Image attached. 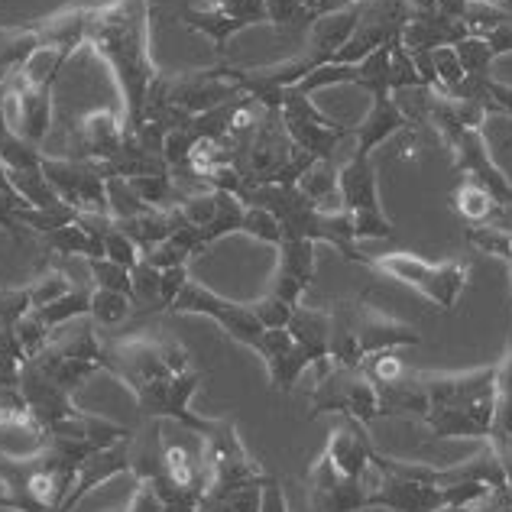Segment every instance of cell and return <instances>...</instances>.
I'll return each instance as SVG.
<instances>
[{"label": "cell", "mask_w": 512, "mask_h": 512, "mask_svg": "<svg viewBox=\"0 0 512 512\" xmlns=\"http://www.w3.org/2000/svg\"><path fill=\"white\" fill-rule=\"evenodd\" d=\"M26 367L36 370L46 383H52L62 393L75 396L85 380L104 370V344L98 328L85 325L78 334H65V338H52L43 354L26 360Z\"/></svg>", "instance_id": "7"}, {"label": "cell", "mask_w": 512, "mask_h": 512, "mask_svg": "<svg viewBox=\"0 0 512 512\" xmlns=\"http://www.w3.org/2000/svg\"><path fill=\"white\" fill-rule=\"evenodd\" d=\"M328 412L341 415V419H354L367 428L376 419H383L380 393H376L370 376L363 370L338 367V363L321 367L312 399H308V419H318V415H328Z\"/></svg>", "instance_id": "8"}, {"label": "cell", "mask_w": 512, "mask_h": 512, "mask_svg": "<svg viewBox=\"0 0 512 512\" xmlns=\"http://www.w3.org/2000/svg\"><path fill=\"white\" fill-rule=\"evenodd\" d=\"M185 282H188V266L163 269V276H159V302H163V312H169L172 302L179 299V292L185 289Z\"/></svg>", "instance_id": "46"}, {"label": "cell", "mask_w": 512, "mask_h": 512, "mask_svg": "<svg viewBox=\"0 0 512 512\" xmlns=\"http://www.w3.org/2000/svg\"><path fill=\"white\" fill-rule=\"evenodd\" d=\"M179 20L192 33L208 36L218 52H224V46L231 43L237 33H244V26H240L234 17H227L224 10L208 7V4H195V0H185V4L179 7Z\"/></svg>", "instance_id": "27"}, {"label": "cell", "mask_w": 512, "mask_h": 512, "mask_svg": "<svg viewBox=\"0 0 512 512\" xmlns=\"http://www.w3.org/2000/svg\"><path fill=\"white\" fill-rule=\"evenodd\" d=\"M159 276H163V269H156L153 263H146V260H140L137 269L130 273V279H133V305H137V312H143V315L163 312V302H159Z\"/></svg>", "instance_id": "34"}, {"label": "cell", "mask_w": 512, "mask_h": 512, "mask_svg": "<svg viewBox=\"0 0 512 512\" xmlns=\"http://www.w3.org/2000/svg\"><path fill=\"white\" fill-rule=\"evenodd\" d=\"M506 146H512V137H509V140H506Z\"/></svg>", "instance_id": "54"}, {"label": "cell", "mask_w": 512, "mask_h": 512, "mask_svg": "<svg viewBox=\"0 0 512 512\" xmlns=\"http://www.w3.org/2000/svg\"><path fill=\"white\" fill-rule=\"evenodd\" d=\"M338 166L341 163H334V159H315V163L299 175L295 188H299L308 201H315L318 208L341 211L338 208Z\"/></svg>", "instance_id": "29"}, {"label": "cell", "mask_w": 512, "mask_h": 512, "mask_svg": "<svg viewBox=\"0 0 512 512\" xmlns=\"http://www.w3.org/2000/svg\"><path fill=\"white\" fill-rule=\"evenodd\" d=\"M72 289H75L72 276L65 273V269H59V266H46L43 273H39L33 282H26V292H30V305H33V312H36V308L52 305L56 299H62L65 292H72Z\"/></svg>", "instance_id": "33"}, {"label": "cell", "mask_w": 512, "mask_h": 512, "mask_svg": "<svg viewBox=\"0 0 512 512\" xmlns=\"http://www.w3.org/2000/svg\"><path fill=\"white\" fill-rule=\"evenodd\" d=\"M52 331L43 318H39L36 312H30V315H23L17 325H13V341L20 344V350H23V357L26 360H33L36 354H43V350L49 347V341H52Z\"/></svg>", "instance_id": "36"}, {"label": "cell", "mask_w": 512, "mask_h": 512, "mask_svg": "<svg viewBox=\"0 0 512 512\" xmlns=\"http://www.w3.org/2000/svg\"><path fill=\"white\" fill-rule=\"evenodd\" d=\"M357 334H360L363 360L373 357V354H386V350L419 347L425 341L419 328L380 312V308H376L367 295H360V299H357Z\"/></svg>", "instance_id": "17"}, {"label": "cell", "mask_w": 512, "mask_h": 512, "mask_svg": "<svg viewBox=\"0 0 512 512\" xmlns=\"http://www.w3.org/2000/svg\"><path fill=\"white\" fill-rule=\"evenodd\" d=\"M104 344V370L124 383L130 393L153 380L192 370V354L179 338L159 325L156 315L137 312L124 328L98 331Z\"/></svg>", "instance_id": "2"}, {"label": "cell", "mask_w": 512, "mask_h": 512, "mask_svg": "<svg viewBox=\"0 0 512 512\" xmlns=\"http://www.w3.org/2000/svg\"><path fill=\"white\" fill-rule=\"evenodd\" d=\"M470 4H483V7H496L500 0H470Z\"/></svg>", "instance_id": "51"}, {"label": "cell", "mask_w": 512, "mask_h": 512, "mask_svg": "<svg viewBox=\"0 0 512 512\" xmlns=\"http://www.w3.org/2000/svg\"><path fill=\"white\" fill-rule=\"evenodd\" d=\"M467 244L483 256H496V260H509L512 253V231L503 227H464Z\"/></svg>", "instance_id": "40"}, {"label": "cell", "mask_w": 512, "mask_h": 512, "mask_svg": "<svg viewBox=\"0 0 512 512\" xmlns=\"http://www.w3.org/2000/svg\"><path fill=\"white\" fill-rule=\"evenodd\" d=\"M26 205L23 198L0 192V231H7L13 240H20L26 234V227L20 224V208Z\"/></svg>", "instance_id": "45"}, {"label": "cell", "mask_w": 512, "mask_h": 512, "mask_svg": "<svg viewBox=\"0 0 512 512\" xmlns=\"http://www.w3.org/2000/svg\"><path fill=\"white\" fill-rule=\"evenodd\" d=\"M205 383V373L201 370H185V373H175L166 376V380H153L140 386L133 399H137L140 415L146 422H175L185 431H195V435L205 438L208 431L214 428V419H205V415H195L192 412V399L198 393V386Z\"/></svg>", "instance_id": "10"}, {"label": "cell", "mask_w": 512, "mask_h": 512, "mask_svg": "<svg viewBox=\"0 0 512 512\" xmlns=\"http://www.w3.org/2000/svg\"><path fill=\"white\" fill-rule=\"evenodd\" d=\"M240 82H237V65H214V69H188V72H169L159 75L150 98V107H163V111L192 120L198 114L211 111L224 101L240 98Z\"/></svg>", "instance_id": "4"}, {"label": "cell", "mask_w": 512, "mask_h": 512, "mask_svg": "<svg viewBox=\"0 0 512 512\" xmlns=\"http://www.w3.org/2000/svg\"><path fill=\"white\" fill-rule=\"evenodd\" d=\"M260 360L266 363L269 386H273L276 393H292L295 383H299L305 370L312 367V360L295 347L289 328H266Z\"/></svg>", "instance_id": "23"}, {"label": "cell", "mask_w": 512, "mask_h": 512, "mask_svg": "<svg viewBox=\"0 0 512 512\" xmlns=\"http://www.w3.org/2000/svg\"><path fill=\"white\" fill-rule=\"evenodd\" d=\"M101 244H104V260H111V263H117V266H124V269H130V273H133V269H137V263L143 260L140 247L133 244V240H130L124 231H120L117 224L101 237Z\"/></svg>", "instance_id": "43"}, {"label": "cell", "mask_w": 512, "mask_h": 512, "mask_svg": "<svg viewBox=\"0 0 512 512\" xmlns=\"http://www.w3.org/2000/svg\"><path fill=\"white\" fill-rule=\"evenodd\" d=\"M23 350L20 344L13 341V331L0 338V389H10V386H20V373H23Z\"/></svg>", "instance_id": "44"}, {"label": "cell", "mask_w": 512, "mask_h": 512, "mask_svg": "<svg viewBox=\"0 0 512 512\" xmlns=\"http://www.w3.org/2000/svg\"><path fill=\"white\" fill-rule=\"evenodd\" d=\"M276 250H279V263H276L273 279H269L266 295H273L276 302L289 308H299L318 273L315 244L312 240H282Z\"/></svg>", "instance_id": "16"}, {"label": "cell", "mask_w": 512, "mask_h": 512, "mask_svg": "<svg viewBox=\"0 0 512 512\" xmlns=\"http://www.w3.org/2000/svg\"><path fill=\"white\" fill-rule=\"evenodd\" d=\"M308 487V506L312 512H367V487L363 480H347L325 464V457L308 467L305 477Z\"/></svg>", "instance_id": "19"}, {"label": "cell", "mask_w": 512, "mask_h": 512, "mask_svg": "<svg viewBox=\"0 0 512 512\" xmlns=\"http://www.w3.org/2000/svg\"><path fill=\"white\" fill-rule=\"evenodd\" d=\"M428 62H431V75H435V85H431V88H435L438 94L451 91L454 85H461L464 78H467V72H464L461 59H457L454 46H441L435 52H428Z\"/></svg>", "instance_id": "38"}, {"label": "cell", "mask_w": 512, "mask_h": 512, "mask_svg": "<svg viewBox=\"0 0 512 512\" xmlns=\"http://www.w3.org/2000/svg\"><path fill=\"white\" fill-rule=\"evenodd\" d=\"M506 266H509V276H512V253H509V260H506ZM509 308H512V292H509Z\"/></svg>", "instance_id": "52"}, {"label": "cell", "mask_w": 512, "mask_h": 512, "mask_svg": "<svg viewBox=\"0 0 512 512\" xmlns=\"http://www.w3.org/2000/svg\"><path fill=\"white\" fill-rule=\"evenodd\" d=\"M380 393V415L383 419H412L422 422L428 412V389H425V370L402 367L393 380L373 383Z\"/></svg>", "instance_id": "22"}, {"label": "cell", "mask_w": 512, "mask_h": 512, "mask_svg": "<svg viewBox=\"0 0 512 512\" xmlns=\"http://www.w3.org/2000/svg\"><path fill=\"white\" fill-rule=\"evenodd\" d=\"M150 0H104L94 4L85 26V49L107 69L124 98V124L137 130L150 88L159 78L150 49Z\"/></svg>", "instance_id": "1"}, {"label": "cell", "mask_w": 512, "mask_h": 512, "mask_svg": "<svg viewBox=\"0 0 512 512\" xmlns=\"http://www.w3.org/2000/svg\"><path fill=\"white\" fill-rule=\"evenodd\" d=\"M201 470H205V496H224L266 480V470L240 441L234 419H214V428L201 438Z\"/></svg>", "instance_id": "6"}, {"label": "cell", "mask_w": 512, "mask_h": 512, "mask_svg": "<svg viewBox=\"0 0 512 512\" xmlns=\"http://www.w3.org/2000/svg\"><path fill=\"white\" fill-rule=\"evenodd\" d=\"M490 43V52H493V59H503L512 52V17L500 26H493V30L483 36Z\"/></svg>", "instance_id": "49"}, {"label": "cell", "mask_w": 512, "mask_h": 512, "mask_svg": "<svg viewBox=\"0 0 512 512\" xmlns=\"http://www.w3.org/2000/svg\"><path fill=\"white\" fill-rule=\"evenodd\" d=\"M454 52H457V59H461L467 75L490 72V65L496 62L493 52H490V43L483 36H464L461 43H454Z\"/></svg>", "instance_id": "42"}, {"label": "cell", "mask_w": 512, "mask_h": 512, "mask_svg": "<svg viewBox=\"0 0 512 512\" xmlns=\"http://www.w3.org/2000/svg\"><path fill=\"white\" fill-rule=\"evenodd\" d=\"M467 36V26L457 23L441 13H422V17H409V23L402 26L399 43L406 46V52L419 56V52H435L441 46H454Z\"/></svg>", "instance_id": "26"}, {"label": "cell", "mask_w": 512, "mask_h": 512, "mask_svg": "<svg viewBox=\"0 0 512 512\" xmlns=\"http://www.w3.org/2000/svg\"><path fill=\"white\" fill-rule=\"evenodd\" d=\"M367 269H373L376 276L393 279L399 286H406L412 292H419L425 302H431L438 312H454L461 295L467 292L470 282V263L464 260H441L431 263L425 256L415 253H383L367 260Z\"/></svg>", "instance_id": "3"}, {"label": "cell", "mask_w": 512, "mask_h": 512, "mask_svg": "<svg viewBox=\"0 0 512 512\" xmlns=\"http://www.w3.org/2000/svg\"><path fill=\"white\" fill-rule=\"evenodd\" d=\"M120 474H133V435L124 438V441L107 444V448H101L98 454H91L88 461L78 467L72 493H69V500H65L62 512H75L91 490H98L101 483L114 480Z\"/></svg>", "instance_id": "21"}, {"label": "cell", "mask_w": 512, "mask_h": 512, "mask_svg": "<svg viewBox=\"0 0 512 512\" xmlns=\"http://www.w3.org/2000/svg\"><path fill=\"white\" fill-rule=\"evenodd\" d=\"M4 334H10V331L4 328V321H0V338H4Z\"/></svg>", "instance_id": "53"}, {"label": "cell", "mask_w": 512, "mask_h": 512, "mask_svg": "<svg viewBox=\"0 0 512 512\" xmlns=\"http://www.w3.org/2000/svg\"><path fill=\"white\" fill-rule=\"evenodd\" d=\"M338 208L354 218L357 240H389L396 224L380 208V182H376L373 156L350 150L338 166Z\"/></svg>", "instance_id": "5"}, {"label": "cell", "mask_w": 512, "mask_h": 512, "mask_svg": "<svg viewBox=\"0 0 512 512\" xmlns=\"http://www.w3.org/2000/svg\"><path fill=\"white\" fill-rule=\"evenodd\" d=\"M279 114H282V124H286L292 143L299 146L302 153L315 156V159H334V153H338L341 146L354 137V124L328 117L299 88L282 91Z\"/></svg>", "instance_id": "9"}, {"label": "cell", "mask_w": 512, "mask_h": 512, "mask_svg": "<svg viewBox=\"0 0 512 512\" xmlns=\"http://www.w3.org/2000/svg\"><path fill=\"white\" fill-rule=\"evenodd\" d=\"M373 454L376 448L370 441V428L354 419H344L341 425L331 428V438L318 457H325V464L334 474H341L347 480H363V474L373 464Z\"/></svg>", "instance_id": "20"}, {"label": "cell", "mask_w": 512, "mask_h": 512, "mask_svg": "<svg viewBox=\"0 0 512 512\" xmlns=\"http://www.w3.org/2000/svg\"><path fill=\"white\" fill-rule=\"evenodd\" d=\"M39 244L52 256H82V260H98V256H104V244L94 234H88L78 221L59 227V231L43 234Z\"/></svg>", "instance_id": "30"}, {"label": "cell", "mask_w": 512, "mask_h": 512, "mask_svg": "<svg viewBox=\"0 0 512 512\" xmlns=\"http://www.w3.org/2000/svg\"><path fill=\"white\" fill-rule=\"evenodd\" d=\"M46 448V428L39 425L30 402L20 386L0 389V454L4 457H33Z\"/></svg>", "instance_id": "15"}, {"label": "cell", "mask_w": 512, "mask_h": 512, "mask_svg": "<svg viewBox=\"0 0 512 512\" xmlns=\"http://www.w3.org/2000/svg\"><path fill=\"white\" fill-rule=\"evenodd\" d=\"M289 334H292L295 347L312 360V367H328L331 363V312H328V305L315 308V305L302 302L292 312Z\"/></svg>", "instance_id": "25"}, {"label": "cell", "mask_w": 512, "mask_h": 512, "mask_svg": "<svg viewBox=\"0 0 512 512\" xmlns=\"http://www.w3.org/2000/svg\"><path fill=\"white\" fill-rule=\"evenodd\" d=\"M441 512H477L474 506H451V509H441Z\"/></svg>", "instance_id": "50"}, {"label": "cell", "mask_w": 512, "mask_h": 512, "mask_svg": "<svg viewBox=\"0 0 512 512\" xmlns=\"http://www.w3.org/2000/svg\"><path fill=\"white\" fill-rule=\"evenodd\" d=\"M124 512H166V506L159 500V493L153 490V483L137 480V490H133Z\"/></svg>", "instance_id": "47"}, {"label": "cell", "mask_w": 512, "mask_h": 512, "mask_svg": "<svg viewBox=\"0 0 512 512\" xmlns=\"http://www.w3.org/2000/svg\"><path fill=\"white\" fill-rule=\"evenodd\" d=\"M360 13H363V0H357V4H347L341 10H331V13H325V17H318L312 26H308L305 49L299 52V59L308 65V72H315L318 65L334 62V56H338V52L350 43V36L357 33Z\"/></svg>", "instance_id": "18"}, {"label": "cell", "mask_w": 512, "mask_h": 512, "mask_svg": "<svg viewBox=\"0 0 512 512\" xmlns=\"http://www.w3.org/2000/svg\"><path fill=\"white\" fill-rule=\"evenodd\" d=\"M43 49V39H39L36 23L30 26H0V75L10 78L20 75L26 69L36 52Z\"/></svg>", "instance_id": "28"}, {"label": "cell", "mask_w": 512, "mask_h": 512, "mask_svg": "<svg viewBox=\"0 0 512 512\" xmlns=\"http://www.w3.org/2000/svg\"><path fill=\"white\" fill-rule=\"evenodd\" d=\"M260 512H289V500H286V490H282V480L273 474H266Z\"/></svg>", "instance_id": "48"}, {"label": "cell", "mask_w": 512, "mask_h": 512, "mask_svg": "<svg viewBox=\"0 0 512 512\" xmlns=\"http://www.w3.org/2000/svg\"><path fill=\"white\" fill-rule=\"evenodd\" d=\"M172 315H205L211 318L214 325H218L224 334H231L237 344L250 347L253 354H260L263 347V321L256 318L253 305H244V302H231L224 299V295L211 292L208 286H201V282H185V289L179 292V299L172 302L169 308Z\"/></svg>", "instance_id": "11"}, {"label": "cell", "mask_w": 512, "mask_h": 512, "mask_svg": "<svg viewBox=\"0 0 512 512\" xmlns=\"http://www.w3.org/2000/svg\"><path fill=\"white\" fill-rule=\"evenodd\" d=\"M91 295H94V282H78V286L72 292H65L62 299H56L46 308H36V315L43 318L52 331H59L69 325V321L91 315Z\"/></svg>", "instance_id": "31"}, {"label": "cell", "mask_w": 512, "mask_h": 512, "mask_svg": "<svg viewBox=\"0 0 512 512\" xmlns=\"http://www.w3.org/2000/svg\"><path fill=\"white\" fill-rule=\"evenodd\" d=\"M406 127H409V120L399 111L396 94H373L370 111L360 124H354V137H350V143H354L357 153L373 156V150L386 146L399 130H406Z\"/></svg>", "instance_id": "24"}, {"label": "cell", "mask_w": 512, "mask_h": 512, "mask_svg": "<svg viewBox=\"0 0 512 512\" xmlns=\"http://www.w3.org/2000/svg\"><path fill=\"white\" fill-rule=\"evenodd\" d=\"M263 483L240 487V490H231V493H224V496H205V500H201V512H260Z\"/></svg>", "instance_id": "37"}, {"label": "cell", "mask_w": 512, "mask_h": 512, "mask_svg": "<svg viewBox=\"0 0 512 512\" xmlns=\"http://www.w3.org/2000/svg\"><path fill=\"white\" fill-rule=\"evenodd\" d=\"M124 140H127L124 117H117L107 107H94V111L75 117V124L69 127V150H65V156L104 166L120 153Z\"/></svg>", "instance_id": "13"}, {"label": "cell", "mask_w": 512, "mask_h": 512, "mask_svg": "<svg viewBox=\"0 0 512 512\" xmlns=\"http://www.w3.org/2000/svg\"><path fill=\"white\" fill-rule=\"evenodd\" d=\"M240 234H247V237L260 240V244H269V247L282 244V227L276 221V214L269 208H260V205H247L244 208V224H240Z\"/></svg>", "instance_id": "39"}, {"label": "cell", "mask_w": 512, "mask_h": 512, "mask_svg": "<svg viewBox=\"0 0 512 512\" xmlns=\"http://www.w3.org/2000/svg\"><path fill=\"white\" fill-rule=\"evenodd\" d=\"M137 315V305H133L130 295L124 292H111V289H94L91 295V321L98 331H114L124 328L127 321Z\"/></svg>", "instance_id": "32"}, {"label": "cell", "mask_w": 512, "mask_h": 512, "mask_svg": "<svg viewBox=\"0 0 512 512\" xmlns=\"http://www.w3.org/2000/svg\"><path fill=\"white\" fill-rule=\"evenodd\" d=\"M444 150L451 153V163L457 172H464V179L480 182L487 192L496 195V201L512 208V179L493 163V156L483 140V130H461L457 137L444 143Z\"/></svg>", "instance_id": "14"}, {"label": "cell", "mask_w": 512, "mask_h": 512, "mask_svg": "<svg viewBox=\"0 0 512 512\" xmlns=\"http://www.w3.org/2000/svg\"><path fill=\"white\" fill-rule=\"evenodd\" d=\"M88 263V276L94 282V289H111V292H124L133 299V279H130V269L117 266L111 260H104V256H98V260H85Z\"/></svg>", "instance_id": "41"}, {"label": "cell", "mask_w": 512, "mask_h": 512, "mask_svg": "<svg viewBox=\"0 0 512 512\" xmlns=\"http://www.w3.org/2000/svg\"><path fill=\"white\" fill-rule=\"evenodd\" d=\"M43 172L65 205H72L78 214H111L107 211V175L98 163L72 156H43Z\"/></svg>", "instance_id": "12"}, {"label": "cell", "mask_w": 512, "mask_h": 512, "mask_svg": "<svg viewBox=\"0 0 512 512\" xmlns=\"http://www.w3.org/2000/svg\"><path fill=\"white\" fill-rule=\"evenodd\" d=\"M357 82H360V69H357V65H318V69L308 72L295 88L312 98V94L325 91V88H344V85L357 88Z\"/></svg>", "instance_id": "35"}]
</instances>
